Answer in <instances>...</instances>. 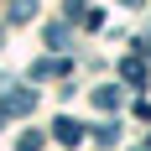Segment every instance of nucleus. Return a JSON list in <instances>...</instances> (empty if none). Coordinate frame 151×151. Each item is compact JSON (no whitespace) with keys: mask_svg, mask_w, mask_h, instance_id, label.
<instances>
[{"mask_svg":"<svg viewBox=\"0 0 151 151\" xmlns=\"http://www.w3.org/2000/svg\"><path fill=\"white\" fill-rule=\"evenodd\" d=\"M141 47H146V63H151V37H146V42H141Z\"/></svg>","mask_w":151,"mask_h":151,"instance_id":"9","label":"nucleus"},{"mask_svg":"<svg viewBox=\"0 0 151 151\" xmlns=\"http://www.w3.org/2000/svg\"><path fill=\"white\" fill-rule=\"evenodd\" d=\"M94 104H99V109H115V104H120V89H94Z\"/></svg>","mask_w":151,"mask_h":151,"instance_id":"7","label":"nucleus"},{"mask_svg":"<svg viewBox=\"0 0 151 151\" xmlns=\"http://www.w3.org/2000/svg\"><path fill=\"white\" fill-rule=\"evenodd\" d=\"M52 136H58L63 146H78V141H83V125H78L73 115H58V120H52Z\"/></svg>","mask_w":151,"mask_h":151,"instance_id":"1","label":"nucleus"},{"mask_svg":"<svg viewBox=\"0 0 151 151\" xmlns=\"http://www.w3.org/2000/svg\"><path fill=\"white\" fill-rule=\"evenodd\" d=\"M73 42V31L68 26H58V21H52V26H47V47H68Z\"/></svg>","mask_w":151,"mask_h":151,"instance_id":"5","label":"nucleus"},{"mask_svg":"<svg viewBox=\"0 0 151 151\" xmlns=\"http://www.w3.org/2000/svg\"><path fill=\"white\" fill-rule=\"evenodd\" d=\"M16 151H42V130H26V136L16 141Z\"/></svg>","mask_w":151,"mask_h":151,"instance_id":"8","label":"nucleus"},{"mask_svg":"<svg viewBox=\"0 0 151 151\" xmlns=\"http://www.w3.org/2000/svg\"><path fill=\"white\" fill-rule=\"evenodd\" d=\"M5 109H11V115H31V109H37V94L31 89H11L5 94Z\"/></svg>","mask_w":151,"mask_h":151,"instance_id":"2","label":"nucleus"},{"mask_svg":"<svg viewBox=\"0 0 151 151\" xmlns=\"http://www.w3.org/2000/svg\"><path fill=\"white\" fill-rule=\"evenodd\" d=\"M94 141H99V146H115V141H120V125H115V120H104V125H99V130H94Z\"/></svg>","mask_w":151,"mask_h":151,"instance_id":"4","label":"nucleus"},{"mask_svg":"<svg viewBox=\"0 0 151 151\" xmlns=\"http://www.w3.org/2000/svg\"><path fill=\"white\" fill-rule=\"evenodd\" d=\"M120 73H125V83H141V89H146V63H141V58H125Z\"/></svg>","mask_w":151,"mask_h":151,"instance_id":"3","label":"nucleus"},{"mask_svg":"<svg viewBox=\"0 0 151 151\" xmlns=\"http://www.w3.org/2000/svg\"><path fill=\"white\" fill-rule=\"evenodd\" d=\"M31 16H37V0H16V5H11V21H16V26L31 21Z\"/></svg>","mask_w":151,"mask_h":151,"instance_id":"6","label":"nucleus"}]
</instances>
